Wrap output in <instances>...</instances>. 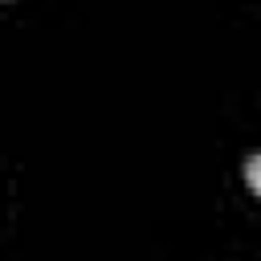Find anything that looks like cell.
Instances as JSON below:
<instances>
[{"label":"cell","mask_w":261,"mask_h":261,"mask_svg":"<svg viewBox=\"0 0 261 261\" xmlns=\"http://www.w3.org/2000/svg\"><path fill=\"white\" fill-rule=\"evenodd\" d=\"M245 184L261 196V151H257V155H249V163H245Z\"/></svg>","instance_id":"cell-1"}]
</instances>
